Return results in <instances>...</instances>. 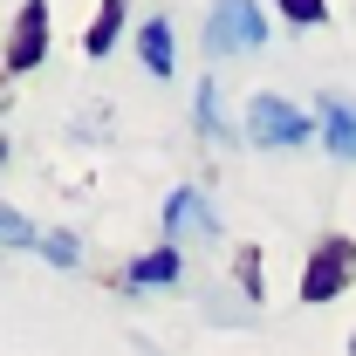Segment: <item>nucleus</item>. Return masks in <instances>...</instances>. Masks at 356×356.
<instances>
[{"label": "nucleus", "mask_w": 356, "mask_h": 356, "mask_svg": "<svg viewBox=\"0 0 356 356\" xmlns=\"http://www.w3.org/2000/svg\"><path fill=\"white\" fill-rule=\"evenodd\" d=\"M240 131H247V144H261V151H295V144L322 137V124H315L302 103L261 89V96H247V124H240Z\"/></svg>", "instance_id": "nucleus-1"}, {"label": "nucleus", "mask_w": 356, "mask_h": 356, "mask_svg": "<svg viewBox=\"0 0 356 356\" xmlns=\"http://www.w3.org/2000/svg\"><path fill=\"white\" fill-rule=\"evenodd\" d=\"M350 281H356V240L350 233H322L309 247V267H302V302L322 309V302H336Z\"/></svg>", "instance_id": "nucleus-2"}, {"label": "nucleus", "mask_w": 356, "mask_h": 356, "mask_svg": "<svg viewBox=\"0 0 356 356\" xmlns=\"http://www.w3.org/2000/svg\"><path fill=\"white\" fill-rule=\"evenodd\" d=\"M261 42H267V7H254V0H226L206 14V55H247Z\"/></svg>", "instance_id": "nucleus-3"}, {"label": "nucleus", "mask_w": 356, "mask_h": 356, "mask_svg": "<svg viewBox=\"0 0 356 356\" xmlns=\"http://www.w3.org/2000/svg\"><path fill=\"white\" fill-rule=\"evenodd\" d=\"M42 55H48V7L42 0H21V7H14V28H7L0 69H7V76H28V69H42Z\"/></svg>", "instance_id": "nucleus-4"}, {"label": "nucleus", "mask_w": 356, "mask_h": 356, "mask_svg": "<svg viewBox=\"0 0 356 356\" xmlns=\"http://www.w3.org/2000/svg\"><path fill=\"white\" fill-rule=\"evenodd\" d=\"M185 233H206V240H220V213L206 206V192H199V185H178L172 199H165V247H178Z\"/></svg>", "instance_id": "nucleus-5"}, {"label": "nucleus", "mask_w": 356, "mask_h": 356, "mask_svg": "<svg viewBox=\"0 0 356 356\" xmlns=\"http://www.w3.org/2000/svg\"><path fill=\"white\" fill-rule=\"evenodd\" d=\"M315 124H322V151L343 158V165H356V103H350V96L329 89V96L315 103Z\"/></svg>", "instance_id": "nucleus-6"}, {"label": "nucleus", "mask_w": 356, "mask_h": 356, "mask_svg": "<svg viewBox=\"0 0 356 356\" xmlns=\"http://www.w3.org/2000/svg\"><path fill=\"white\" fill-rule=\"evenodd\" d=\"M178 274H185V254H178V247H151V254H137V261L124 267L117 281L137 295V288H172Z\"/></svg>", "instance_id": "nucleus-7"}, {"label": "nucleus", "mask_w": 356, "mask_h": 356, "mask_svg": "<svg viewBox=\"0 0 356 356\" xmlns=\"http://www.w3.org/2000/svg\"><path fill=\"white\" fill-rule=\"evenodd\" d=\"M137 55H144V69H151L158 83H172V69H178V42H172V21H165V14H151V21L137 28Z\"/></svg>", "instance_id": "nucleus-8"}, {"label": "nucleus", "mask_w": 356, "mask_h": 356, "mask_svg": "<svg viewBox=\"0 0 356 356\" xmlns=\"http://www.w3.org/2000/svg\"><path fill=\"white\" fill-rule=\"evenodd\" d=\"M192 124H199V137H206V144H240V137H233V124H226V110H220V83H213V76H206V83H199V96H192Z\"/></svg>", "instance_id": "nucleus-9"}, {"label": "nucleus", "mask_w": 356, "mask_h": 356, "mask_svg": "<svg viewBox=\"0 0 356 356\" xmlns=\"http://www.w3.org/2000/svg\"><path fill=\"white\" fill-rule=\"evenodd\" d=\"M124 21H131V7H124V0H103V7H96V21H89V35H83V55L103 62V55L117 48V28H124Z\"/></svg>", "instance_id": "nucleus-10"}, {"label": "nucleus", "mask_w": 356, "mask_h": 356, "mask_svg": "<svg viewBox=\"0 0 356 356\" xmlns=\"http://www.w3.org/2000/svg\"><path fill=\"white\" fill-rule=\"evenodd\" d=\"M35 254H42L48 267H83V240H76L69 226H48V233H42V247H35Z\"/></svg>", "instance_id": "nucleus-11"}, {"label": "nucleus", "mask_w": 356, "mask_h": 356, "mask_svg": "<svg viewBox=\"0 0 356 356\" xmlns=\"http://www.w3.org/2000/svg\"><path fill=\"white\" fill-rule=\"evenodd\" d=\"M0 247H42V226L28 213H14L7 199H0Z\"/></svg>", "instance_id": "nucleus-12"}, {"label": "nucleus", "mask_w": 356, "mask_h": 356, "mask_svg": "<svg viewBox=\"0 0 356 356\" xmlns=\"http://www.w3.org/2000/svg\"><path fill=\"white\" fill-rule=\"evenodd\" d=\"M233 281H240V295H247V302H261V295H267V281H261V247H240V254H233Z\"/></svg>", "instance_id": "nucleus-13"}, {"label": "nucleus", "mask_w": 356, "mask_h": 356, "mask_svg": "<svg viewBox=\"0 0 356 356\" xmlns=\"http://www.w3.org/2000/svg\"><path fill=\"white\" fill-rule=\"evenodd\" d=\"M281 21H295V28H322L329 7H322V0H281Z\"/></svg>", "instance_id": "nucleus-14"}, {"label": "nucleus", "mask_w": 356, "mask_h": 356, "mask_svg": "<svg viewBox=\"0 0 356 356\" xmlns=\"http://www.w3.org/2000/svg\"><path fill=\"white\" fill-rule=\"evenodd\" d=\"M0 110H7V69H0Z\"/></svg>", "instance_id": "nucleus-15"}, {"label": "nucleus", "mask_w": 356, "mask_h": 356, "mask_svg": "<svg viewBox=\"0 0 356 356\" xmlns=\"http://www.w3.org/2000/svg\"><path fill=\"white\" fill-rule=\"evenodd\" d=\"M0 165H7V137H0Z\"/></svg>", "instance_id": "nucleus-16"}, {"label": "nucleus", "mask_w": 356, "mask_h": 356, "mask_svg": "<svg viewBox=\"0 0 356 356\" xmlns=\"http://www.w3.org/2000/svg\"><path fill=\"white\" fill-rule=\"evenodd\" d=\"M350 356H356V336H350Z\"/></svg>", "instance_id": "nucleus-17"}]
</instances>
